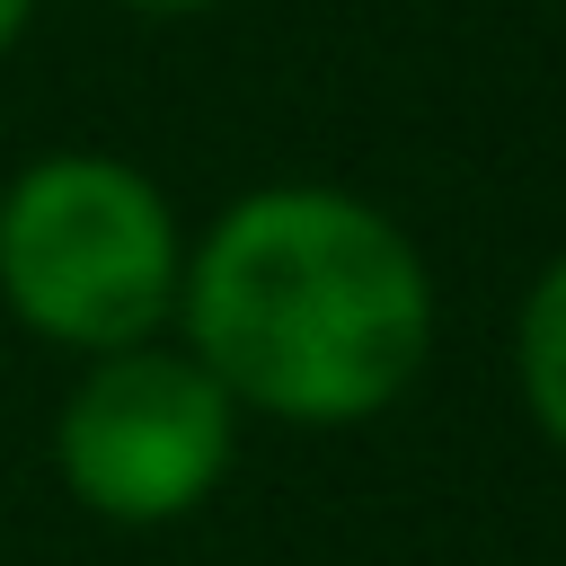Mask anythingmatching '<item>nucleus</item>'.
<instances>
[{
    "label": "nucleus",
    "mask_w": 566,
    "mask_h": 566,
    "mask_svg": "<svg viewBox=\"0 0 566 566\" xmlns=\"http://www.w3.org/2000/svg\"><path fill=\"white\" fill-rule=\"evenodd\" d=\"M115 9H133V18H212L230 0H115Z\"/></svg>",
    "instance_id": "39448f33"
},
{
    "label": "nucleus",
    "mask_w": 566,
    "mask_h": 566,
    "mask_svg": "<svg viewBox=\"0 0 566 566\" xmlns=\"http://www.w3.org/2000/svg\"><path fill=\"white\" fill-rule=\"evenodd\" d=\"M27 18H35V0H0V53L27 35Z\"/></svg>",
    "instance_id": "423d86ee"
},
{
    "label": "nucleus",
    "mask_w": 566,
    "mask_h": 566,
    "mask_svg": "<svg viewBox=\"0 0 566 566\" xmlns=\"http://www.w3.org/2000/svg\"><path fill=\"white\" fill-rule=\"evenodd\" d=\"M186 221L124 150H35L0 186V310L53 354L150 345L177 318Z\"/></svg>",
    "instance_id": "f03ea898"
},
{
    "label": "nucleus",
    "mask_w": 566,
    "mask_h": 566,
    "mask_svg": "<svg viewBox=\"0 0 566 566\" xmlns=\"http://www.w3.org/2000/svg\"><path fill=\"white\" fill-rule=\"evenodd\" d=\"M513 389H522L531 433L566 460V248L522 283V310H513Z\"/></svg>",
    "instance_id": "20e7f679"
},
{
    "label": "nucleus",
    "mask_w": 566,
    "mask_h": 566,
    "mask_svg": "<svg viewBox=\"0 0 566 566\" xmlns=\"http://www.w3.org/2000/svg\"><path fill=\"white\" fill-rule=\"evenodd\" d=\"M230 460H239V407L177 336L88 354L71 398L53 407V469L71 504L115 531L186 522L195 504H212Z\"/></svg>",
    "instance_id": "7ed1b4c3"
},
{
    "label": "nucleus",
    "mask_w": 566,
    "mask_h": 566,
    "mask_svg": "<svg viewBox=\"0 0 566 566\" xmlns=\"http://www.w3.org/2000/svg\"><path fill=\"white\" fill-rule=\"evenodd\" d=\"M442 292L398 212L327 177H274L186 230L168 336L239 416L345 433L389 416L433 363Z\"/></svg>",
    "instance_id": "f257e3e1"
}]
</instances>
